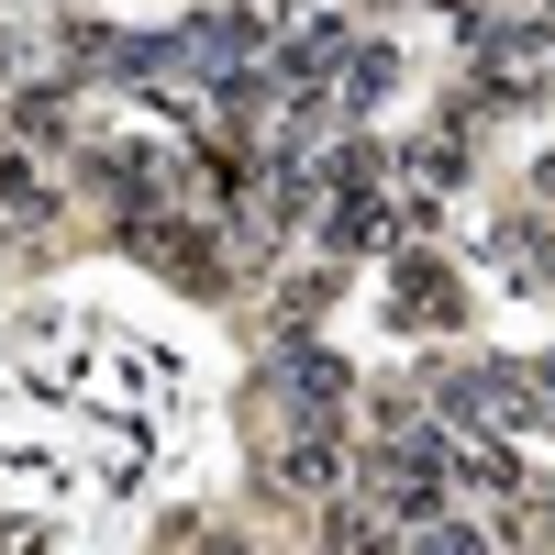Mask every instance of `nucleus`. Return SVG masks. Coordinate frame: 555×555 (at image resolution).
Returning a JSON list of instances; mask_svg holds the SVG:
<instances>
[{
    "label": "nucleus",
    "mask_w": 555,
    "mask_h": 555,
    "mask_svg": "<svg viewBox=\"0 0 555 555\" xmlns=\"http://www.w3.org/2000/svg\"><path fill=\"white\" fill-rule=\"evenodd\" d=\"M378 322L400 345H434V334H478V267L455 256L444 234H400L378 256Z\"/></svg>",
    "instance_id": "nucleus-1"
},
{
    "label": "nucleus",
    "mask_w": 555,
    "mask_h": 555,
    "mask_svg": "<svg viewBox=\"0 0 555 555\" xmlns=\"http://www.w3.org/2000/svg\"><path fill=\"white\" fill-rule=\"evenodd\" d=\"M278 44V23H267V0H190V12L167 23V67H178V101H201L211 78H234V67H256Z\"/></svg>",
    "instance_id": "nucleus-2"
},
{
    "label": "nucleus",
    "mask_w": 555,
    "mask_h": 555,
    "mask_svg": "<svg viewBox=\"0 0 555 555\" xmlns=\"http://www.w3.org/2000/svg\"><path fill=\"white\" fill-rule=\"evenodd\" d=\"M366 23L345 12H300V23H278V44H267V67H278V89H334V67H345V44H356Z\"/></svg>",
    "instance_id": "nucleus-3"
},
{
    "label": "nucleus",
    "mask_w": 555,
    "mask_h": 555,
    "mask_svg": "<svg viewBox=\"0 0 555 555\" xmlns=\"http://www.w3.org/2000/svg\"><path fill=\"white\" fill-rule=\"evenodd\" d=\"M411 89V56H400V34H378L366 23L356 44H345V67H334V112H356V122H378L389 101Z\"/></svg>",
    "instance_id": "nucleus-4"
},
{
    "label": "nucleus",
    "mask_w": 555,
    "mask_h": 555,
    "mask_svg": "<svg viewBox=\"0 0 555 555\" xmlns=\"http://www.w3.org/2000/svg\"><path fill=\"white\" fill-rule=\"evenodd\" d=\"M522 190H533V201L555 211V145H533V167H522Z\"/></svg>",
    "instance_id": "nucleus-5"
}]
</instances>
